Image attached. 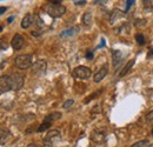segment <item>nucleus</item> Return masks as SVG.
Here are the masks:
<instances>
[{"label": "nucleus", "mask_w": 153, "mask_h": 147, "mask_svg": "<svg viewBox=\"0 0 153 147\" xmlns=\"http://www.w3.org/2000/svg\"><path fill=\"white\" fill-rule=\"evenodd\" d=\"M45 11L48 16H51L52 18H60L66 13V7L61 4H48L45 7Z\"/></svg>", "instance_id": "nucleus-1"}, {"label": "nucleus", "mask_w": 153, "mask_h": 147, "mask_svg": "<svg viewBox=\"0 0 153 147\" xmlns=\"http://www.w3.org/2000/svg\"><path fill=\"white\" fill-rule=\"evenodd\" d=\"M32 59L31 54H20L14 59V66L19 70H27L32 66Z\"/></svg>", "instance_id": "nucleus-2"}, {"label": "nucleus", "mask_w": 153, "mask_h": 147, "mask_svg": "<svg viewBox=\"0 0 153 147\" xmlns=\"http://www.w3.org/2000/svg\"><path fill=\"white\" fill-rule=\"evenodd\" d=\"M61 139V133L58 129H51L47 132V134L44 138V145L48 147H53L57 145Z\"/></svg>", "instance_id": "nucleus-3"}, {"label": "nucleus", "mask_w": 153, "mask_h": 147, "mask_svg": "<svg viewBox=\"0 0 153 147\" xmlns=\"http://www.w3.org/2000/svg\"><path fill=\"white\" fill-rule=\"evenodd\" d=\"M11 78V86L13 91H19L22 88L25 84V76L21 73H13L10 75Z\"/></svg>", "instance_id": "nucleus-4"}, {"label": "nucleus", "mask_w": 153, "mask_h": 147, "mask_svg": "<svg viewBox=\"0 0 153 147\" xmlns=\"http://www.w3.org/2000/svg\"><path fill=\"white\" fill-rule=\"evenodd\" d=\"M91 74H92V71L88 67H86V66H78V67H76L73 70V72H72V75L74 78L84 79V80L85 79H88L91 76Z\"/></svg>", "instance_id": "nucleus-5"}, {"label": "nucleus", "mask_w": 153, "mask_h": 147, "mask_svg": "<svg viewBox=\"0 0 153 147\" xmlns=\"http://www.w3.org/2000/svg\"><path fill=\"white\" fill-rule=\"evenodd\" d=\"M46 68H47V62L45 60H38L32 65V73L36 75L45 74Z\"/></svg>", "instance_id": "nucleus-6"}, {"label": "nucleus", "mask_w": 153, "mask_h": 147, "mask_svg": "<svg viewBox=\"0 0 153 147\" xmlns=\"http://www.w3.org/2000/svg\"><path fill=\"white\" fill-rule=\"evenodd\" d=\"M10 91H12L10 75H1L0 76V93H6Z\"/></svg>", "instance_id": "nucleus-7"}, {"label": "nucleus", "mask_w": 153, "mask_h": 147, "mask_svg": "<svg viewBox=\"0 0 153 147\" xmlns=\"http://www.w3.org/2000/svg\"><path fill=\"white\" fill-rule=\"evenodd\" d=\"M34 19H36V17H34L33 14H31V13L26 14V16L22 18V20H21V27H22L24 30L31 27V26L34 24Z\"/></svg>", "instance_id": "nucleus-8"}, {"label": "nucleus", "mask_w": 153, "mask_h": 147, "mask_svg": "<svg viewBox=\"0 0 153 147\" xmlns=\"http://www.w3.org/2000/svg\"><path fill=\"white\" fill-rule=\"evenodd\" d=\"M107 72H108V66H107V64H105V65L94 74V82H100V81L106 76Z\"/></svg>", "instance_id": "nucleus-9"}, {"label": "nucleus", "mask_w": 153, "mask_h": 147, "mask_svg": "<svg viewBox=\"0 0 153 147\" xmlns=\"http://www.w3.org/2000/svg\"><path fill=\"white\" fill-rule=\"evenodd\" d=\"M24 38L21 37L20 34H16L13 39H12V42H11V45H12V47L16 50V51H18L20 50L22 46H24Z\"/></svg>", "instance_id": "nucleus-10"}, {"label": "nucleus", "mask_w": 153, "mask_h": 147, "mask_svg": "<svg viewBox=\"0 0 153 147\" xmlns=\"http://www.w3.org/2000/svg\"><path fill=\"white\" fill-rule=\"evenodd\" d=\"M79 31H80V27H79V26H74V27H71V28H67V30L62 31V32L60 33V37L71 38V37H73V36H76Z\"/></svg>", "instance_id": "nucleus-11"}, {"label": "nucleus", "mask_w": 153, "mask_h": 147, "mask_svg": "<svg viewBox=\"0 0 153 147\" xmlns=\"http://www.w3.org/2000/svg\"><path fill=\"white\" fill-rule=\"evenodd\" d=\"M112 59H113V66H114V68L118 67V65L121 62V60H123V54H121V52L120 51H118V50H113L112 51Z\"/></svg>", "instance_id": "nucleus-12"}, {"label": "nucleus", "mask_w": 153, "mask_h": 147, "mask_svg": "<svg viewBox=\"0 0 153 147\" xmlns=\"http://www.w3.org/2000/svg\"><path fill=\"white\" fill-rule=\"evenodd\" d=\"M11 137V132L7 128H0V145H4L7 143V140Z\"/></svg>", "instance_id": "nucleus-13"}, {"label": "nucleus", "mask_w": 153, "mask_h": 147, "mask_svg": "<svg viewBox=\"0 0 153 147\" xmlns=\"http://www.w3.org/2000/svg\"><path fill=\"white\" fill-rule=\"evenodd\" d=\"M60 118H61V113H60V112H53V113L46 115L45 119H44V121H45V122H50V124H52L53 121H56V120L60 119Z\"/></svg>", "instance_id": "nucleus-14"}, {"label": "nucleus", "mask_w": 153, "mask_h": 147, "mask_svg": "<svg viewBox=\"0 0 153 147\" xmlns=\"http://www.w3.org/2000/svg\"><path fill=\"white\" fill-rule=\"evenodd\" d=\"M91 139L94 141V143H102V141H105V134L104 133H100V132H93L92 134H91Z\"/></svg>", "instance_id": "nucleus-15"}, {"label": "nucleus", "mask_w": 153, "mask_h": 147, "mask_svg": "<svg viewBox=\"0 0 153 147\" xmlns=\"http://www.w3.org/2000/svg\"><path fill=\"white\" fill-rule=\"evenodd\" d=\"M123 17H125V13H124V12H121V11H119V10H113V12L111 13V18H110V21L113 24L115 20L123 18Z\"/></svg>", "instance_id": "nucleus-16"}, {"label": "nucleus", "mask_w": 153, "mask_h": 147, "mask_svg": "<svg viewBox=\"0 0 153 147\" xmlns=\"http://www.w3.org/2000/svg\"><path fill=\"white\" fill-rule=\"evenodd\" d=\"M134 62H135V61H134V59H132V60H130V61H128V62H127V64L125 65L124 70H123V71L120 72V74H119V76H120V78H123L124 75H126V74H127V72H128V71H130V70L132 68V66L134 65Z\"/></svg>", "instance_id": "nucleus-17"}, {"label": "nucleus", "mask_w": 153, "mask_h": 147, "mask_svg": "<svg viewBox=\"0 0 153 147\" xmlns=\"http://www.w3.org/2000/svg\"><path fill=\"white\" fill-rule=\"evenodd\" d=\"M92 13L91 12H86V13H84V16H82V24L85 25V26H90L91 24H92Z\"/></svg>", "instance_id": "nucleus-18"}, {"label": "nucleus", "mask_w": 153, "mask_h": 147, "mask_svg": "<svg viewBox=\"0 0 153 147\" xmlns=\"http://www.w3.org/2000/svg\"><path fill=\"white\" fill-rule=\"evenodd\" d=\"M51 125H52V124H50V122H45V121H44L38 128H37V132H39V133H40V132H44V131H46V129L50 128Z\"/></svg>", "instance_id": "nucleus-19"}, {"label": "nucleus", "mask_w": 153, "mask_h": 147, "mask_svg": "<svg viewBox=\"0 0 153 147\" xmlns=\"http://www.w3.org/2000/svg\"><path fill=\"white\" fill-rule=\"evenodd\" d=\"M135 40H137V44L140 45V46H143V45L145 44V41H146V40H145V37H144L143 34H140V33L135 36Z\"/></svg>", "instance_id": "nucleus-20"}, {"label": "nucleus", "mask_w": 153, "mask_h": 147, "mask_svg": "<svg viewBox=\"0 0 153 147\" xmlns=\"http://www.w3.org/2000/svg\"><path fill=\"white\" fill-rule=\"evenodd\" d=\"M147 145H149V140H140L131 147H147Z\"/></svg>", "instance_id": "nucleus-21"}, {"label": "nucleus", "mask_w": 153, "mask_h": 147, "mask_svg": "<svg viewBox=\"0 0 153 147\" xmlns=\"http://www.w3.org/2000/svg\"><path fill=\"white\" fill-rule=\"evenodd\" d=\"M73 104H74V100H73V99H68V100H66V101L64 102L62 107H64L65 110H68V108H71V107L73 106Z\"/></svg>", "instance_id": "nucleus-22"}, {"label": "nucleus", "mask_w": 153, "mask_h": 147, "mask_svg": "<svg viewBox=\"0 0 153 147\" xmlns=\"http://www.w3.org/2000/svg\"><path fill=\"white\" fill-rule=\"evenodd\" d=\"M7 47H8V44H7L4 39H0V52H1V51H6Z\"/></svg>", "instance_id": "nucleus-23"}, {"label": "nucleus", "mask_w": 153, "mask_h": 147, "mask_svg": "<svg viewBox=\"0 0 153 147\" xmlns=\"http://www.w3.org/2000/svg\"><path fill=\"white\" fill-rule=\"evenodd\" d=\"M145 119H146V121H147L149 124H153V111H151V112H149V113L146 114Z\"/></svg>", "instance_id": "nucleus-24"}, {"label": "nucleus", "mask_w": 153, "mask_h": 147, "mask_svg": "<svg viewBox=\"0 0 153 147\" xmlns=\"http://www.w3.org/2000/svg\"><path fill=\"white\" fill-rule=\"evenodd\" d=\"M100 93H101V91H99V92L93 93V94H92V95H90V97H88V98H87V99H86V100H85V104H87V102H88V101H91V100H92V99H94V98H96L97 95H99V94H100Z\"/></svg>", "instance_id": "nucleus-25"}, {"label": "nucleus", "mask_w": 153, "mask_h": 147, "mask_svg": "<svg viewBox=\"0 0 153 147\" xmlns=\"http://www.w3.org/2000/svg\"><path fill=\"white\" fill-rule=\"evenodd\" d=\"M147 58H150V59L153 58V46L152 47H150L149 51H147Z\"/></svg>", "instance_id": "nucleus-26"}, {"label": "nucleus", "mask_w": 153, "mask_h": 147, "mask_svg": "<svg viewBox=\"0 0 153 147\" xmlns=\"http://www.w3.org/2000/svg\"><path fill=\"white\" fill-rule=\"evenodd\" d=\"M126 4H127V6H126V12H127V11L130 10V7L134 4V0H130V1H127Z\"/></svg>", "instance_id": "nucleus-27"}, {"label": "nucleus", "mask_w": 153, "mask_h": 147, "mask_svg": "<svg viewBox=\"0 0 153 147\" xmlns=\"http://www.w3.org/2000/svg\"><path fill=\"white\" fill-rule=\"evenodd\" d=\"M74 4H76V6H82V5H85V4H86V1H85V0H81V1H74Z\"/></svg>", "instance_id": "nucleus-28"}, {"label": "nucleus", "mask_w": 153, "mask_h": 147, "mask_svg": "<svg viewBox=\"0 0 153 147\" xmlns=\"http://www.w3.org/2000/svg\"><path fill=\"white\" fill-rule=\"evenodd\" d=\"M6 11H7V7H5V6H1V7H0V16H1V14H4Z\"/></svg>", "instance_id": "nucleus-29"}, {"label": "nucleus", "mask_w": 153, "mask_h": 147, "mask_svg": "<svg viewBox=\"0 0 153 147\" xmlns=\"http://www.w3.org/2000/svg\"><path fill=\"white\" fill-rule=\"evenodd\" d=\"M86 58H87L88 60H91V59L93 58V53H92V52H87V53H86Z\"/></svg>", "instance_id": "nucleus-30"}, {"label": "nucleus", "mask_w": 153, "mask_h": 147, "mask_svg": "<svg viewBox=\"0 0 153 147\" xmlns=\"http://www.w3.org/2000/svg\"><path fill=\"white\" fill-rule=\"evenodd\" d=\"M13 20H14V17H10V18L7 19V22L11 24V21H13Z\"/></svg>", "instance_id": "nucleus-31"}, {"label": "nucleus", "mask_w": 153, "mask_h": 147, "mask_svg": "<svg viewBox=\"0 0 153 147\" xmlns=\"http://www.w3.org/2000/svg\"><path fill=\"white\" fill-rule=\"evenodd\" d=\"M1 31H2V27H1V26H0V32H1Z\"/></svg>", "instance_id": "nucleus-32"}, {"label": "nucleus", "mask_w": 153, "mask_h": 147, "mask_svg": "<svg viewBox=\"0 0 153 147\" xmlns=\"http://www.w3.org/2000/svg\"><path fill=\"white\" fill-rule=\"evenodd\" d=\"M149 147H153V144H152V145H150V146H149Z\"/></svg>", "instance_id": "nucleus-33"}, {"label": "nucleus", "mask_w": 153, "mask_h": 147, "mask_svg": "<svg viewBox=\"0 0 153 147\" xmlns=\"http://www.w3.org/2000/svg\"><path fill=\"white\" fill-rule=\"evenodd\" d=\"M151 133H152V135H153V129H152V132H151Z\"/></svg>", "instance_id": "nucleus-34"}]
</instances>
